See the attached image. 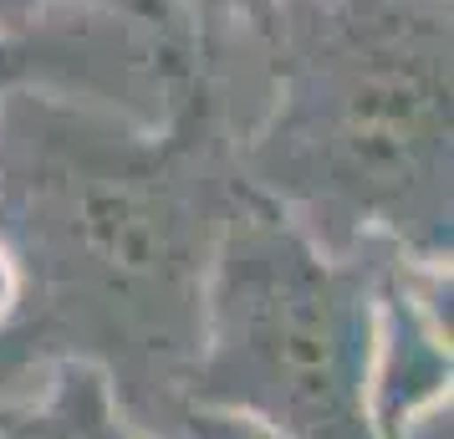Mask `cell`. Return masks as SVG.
Segmentation results:
<instances>
[{
    "mask_svg": "<svg viewBox=\"0 0 454 439\" xmlns=\"http://www.w3.org/2000/svg\"><path fill=\"white\" fill-rule=\"evenodd\" d=\"M235 194V144L200 82L164 123L51 87L5 92L0 246L21 296L0 327V404L77 357L138 429L179 439Z\"/></svg>",
    "mask_w": 454,
    "mask_h": 439,
    "instance_id": "6da1fadb",
    "label": "cell"
},
{
    "mask_svg": "<svg viewBox=\"0 0 454 439\" xmlns=\"http://www.w3.org/2000/svg\"><path fill=\"white\" fill-rule=\"evenodd\" d=\"M250 194L337 255H454V0H270Z\"/></svg>",
    "mask_w": 454,
    "mask_h": 439,
    "instance_id": "7a4b0ae2",
    "label": "cell"
},
{
    "mask_svg": "<svg viewBox=\"0 0 454 439\" xmlns=\"http://www.w3.org/2000/svg\"><path fill=\"white\" fill-rule=\"evenodd\" d=\"M383 261L317 246L240 184L205 276L189 404L261 419L286 439H372L368 353Z\"/></svg>",
    "mask_w": 454,
    "mask_h": 439,
    "instance_id": "3957f363",
    "label": "cell"
},
{
    "mask_svg": "<svg viewBox=\"0 0 454 439\" xmlns=\"http://www.w3.org/2000/svg\"><path fill=\"white\" fill-rule=\"evenodd\" d=\"M194 82V36L184 26L128 11H51L0 31V103L16 87L77 92L144 123H164Z\"/></svg>",
    "mask_w": 454,
    "mask_h": 439,
    "instance_id": "277c9868",
    "label": "cell"
},
{
    "mask_svg": "<svg viewBox=\"0 0 454 439\" xmlns=\"http://www.w3.org/2000/svg\"><path fill=\"white\" fill-rule=\"evenodd\" d=\"M454 281L450 261L388 255L378 266L368 353V424L372 439H393L413 414L450 398L454 378Z\"/></svg>",
    "mask_w": 454,
    "mask_h": 439,
    "instance_id": "5b68a950",
    "label": "cell"
},
{
    "mask_svg": "<svg viewBox=\"0 0 454 439\" xmlns=\"http://www.w3.org/2000/svg\"><path fill=\"white\" fill-rule=\"evenodd\" d=\"M0 439H159L138 429L113 398L103 368L51 363L26 398L0 404Z\"/></svg>",
    "mask_w": 454,
    "mask_h": 439,
    "instance_id": "8992f818",
    "label": "cell"
},
{
    "mask_svg": "<svg viewBox=\"0 0 454 439\" xmlns=\"http://www.w3.org/2000/svg\"><path fill=\"white\" fill-rule=\"evenodd\" d=\"M72 5H82V11H128V16L184 26V16H179L168 0H0V31H21V26L42 21V16H51V11H72Z\"/></svg>",
    "mask_w": 454,
    "mask_h": 439,
    "instance_id": "52a82bcc",
    "label": "cell"
},
{
    "mask_svg": "<svg viewBox=\"0 0 454 439\" xmlns=\"http://www.w3.org/2000/svg\"><path fill=\"white\" fill-rule=\"evenodd\" d=\"M184 16L194 42H215V36H235V31H255L266 21L270 0H168Z\"/></svg>",
    "mask_w": 454,
    "mask_h": 439,
    "instance_id": "ba28073f",
    "label": "cell"
},
{
    "mask_svg": "<svg viewBox=\"0 0 454 439\" xmlns=\"http://www.w3.org/2000/svg\"><path fill=\"white\" fill-rule=\"evenodd\" d=\"M179 439H286L266 429L261 419L230 414V409H205V404H189L184 424H179Z\"/></svg>",
    "mask_w": 454,
    "mask_h": 439,
    "instance_id": "9c48e42d",
    "label": "cell"
},
{
    "mask_svg": "<svg viewBox=\"0 0 454 439\" xmlns=\"http://www.w3.org/2000/svg\"><path fill=\"white\" fill-rule=\"evenodd\" d=\"M393 439H454V404L450 398L444 404H429L424 414H413Z\"/></svg>",
    "mask_w": 454,
    "mask_h": 439,
    "instance_id": "30bf717a",
    "label": "cell"
}]
</instances>
